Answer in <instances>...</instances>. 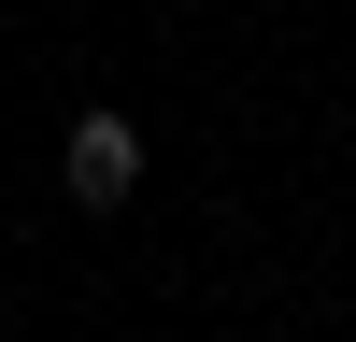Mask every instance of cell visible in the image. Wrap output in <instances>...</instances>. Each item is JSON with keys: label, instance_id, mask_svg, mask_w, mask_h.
<instances>
[{"label": "cell", "instance_id": "obj_1", "mask_svg": "<svg viewBox=\"0 0 356 342\" xmlns=\"http://www.w3.org/2000/svg\"><path fill=\"white\" fill-rule=\"evenodd\" d=\"M57 171H72V200H86V214H114V200L143 186V129H129V114H86Z\"/></svg>", "mask_w": 356, "mask_h": 342}]
</instances>
